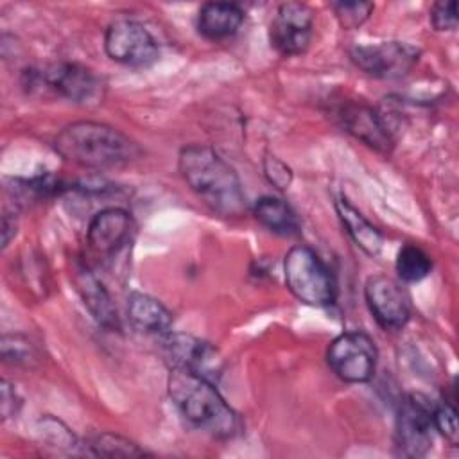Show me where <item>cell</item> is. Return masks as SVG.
Listing matches in <instances>:
<instances>
[{
  "instance_id": "24",
  "label": "cell",
  "mask_w": 459,
  "mask_h": 459,
  "mask_svg": "<svg viewBox=\"0 0 459 459\" xmlns=\"http://www.w3.org/2000/svg\"><path fill=\"white\" fill-rule=\"evenodd\" d=\"M2 357L5 362L16 366H30L38 360V351L30 341L22 335H4Z\"/></svg>"
},
{
  "instance_id": "18",
  "label": "cell",
  "mask_w": 459,
  "mask_h": 459,
  "mask_svg": "<svg viewBox=\"0 0 459 459\" xmlns=\"http://www.w3.org/2000/svg\"><path fill=\"white\" fill-rule=\"evenodd\" d=\"M335 212L357 247L369 256H377L382 251L384 235L346 197L335 201Z\"/></svg>"
},
{
  "instance_id": "20",
  "label": "cell",
  "mask_w": 459,
  "mask_h": 459,
  "mask_svg": "<svg viewBox=\"0 0 459 459\" xmlns=\"http://www.w3.org/2000/svg\"><path fill=\"white\" fill-rule=\"evenodd\" d=\"M398 276L407 283H416L427 278L432 271L430 256L414 244H405L400 247L394 262Z\"/></svg>"
},
{
  "instance_id": "21",
  "label": "cell",
  "mask_w": 459,
  "mask_h": 459,
  "mask_svg": "<svg viewBox=\"0 0 459 459\" xmlns=\"http://www.w3.org/2000/svg\"><path fill=\"white\" fill-rule=\"evenodd\" d=\"M90 450L93 455H104V457H142L147 455L143 448H140L136 443L129 441L127 437H122L118 434L102 432L95 436L90 441Z\"/></svg>"
},
{
  "instance_id": "1",
  "label": "cell",
  "mask_w": 459,
  "mask_h": 459,
  "mask_svg": "<svg viewBox=\"0 0 459 459\" xmlns=\"http://www.w3.org/2000/svg\"><path fill=\"white\" fill-rule=\"evenodd\" d=\"M178 169L190 190L213 212L238 217L246 212V195L235 169L212 147L192 143L181 149Z\"/></svg>"
},
{
  "instance_id": "7",
  "label": "cell",
  "mask_w": 459,
  "mask_h": 459,
  "mask_svg": "<svg viewBox=\"0 0 459 459\" xmlns=\"http://www.w3.org/2000/svg\"><path fill=\"white\" fill-rule=\"evenodd\" d=\"M377 357L375 341L364 332H344L326 350V362L332 371L350 384L368 382L375 375Z\"/></svg>"
},
{
  "instance_id": "16",
  "label": "cell",
  "mask_w": 459,
  "mask_h": 459,
  "mask_svg": "<svg viewBox=\"0 0 459 459\" xmlns=\"http://www.w3.org/2000/svg\"><path fill=\"white\" fill-rule=\"evenodd\" d=\"M127 319L142 333L163 335L170 332L172 314L156 298L143 292H131L127 298Z\"/></svg>"
},
{
  "instance_id": "17",
  "label": "cell",
  "mask_w": 459,
  "mask_h": 459,
  "mask_svg": "<svg viewBox=\"0 0 459 459\" xmlns=\"http://www.w3.org/2000/svg\"><path fill=\"white\" fill-rule=\"evenodd\" d=\"M244 11L231 2H208L197 13V30L208 39H224L238 30Z\"/></svg>"
},
{
  "instance_id": "3",
  "label": "cell",
  "mask_w": 459,
  "mask_h": 459,
  "mask_svg": "<svg viewBox=\"0 0 459 459\" xmlns=\"http://www.w3.org/2000/svg\"><path fill=\"white\" fill-rule=\"evenodd\" d=\"M169 394L186 421L212 437L231 439L242 430L238 414L226 403L212 380L170 369Z\"/></svg>"
},
{
  "instance_id": "2",
  "label": "cell",
  "mask_w": 459,
  "mask_h": 459,
  "mask_svg": "<svg viewBox=\"0 0 459 459\" xmlns=\"http://www.w3.org/2000/svg\"><path fill=\"white\" fill-rule=\"evenodd\" d=\"M54 147L66 161L88 169H117L140 156V147L129 136L108 124L90 120L63 127Z\"/></svg>"
},
{
  "instance_id": "13",
  "label": "cell",
  "mask_w": 459,
  "mask_h": 459,
  "mask_svg": "<svg viewBox=\"0 0 459 459\" xmlns=\"http://www.w3.org/2000/svg\"><path fill=\"white\" fill-rule=\"evenodd\" d=\"M368 308L385 330H400L411 317V303L403 289L389 276H369L364 285Z\"/></svg>"
},
{
  "instance_id": "6",
  "label": "cell",
  "mask_w": 459,
  "mask_h": 459,
  "mask_svg": "<svg viewBox=\"0 0 459 459\" xmlns=\"http://www.w3.org/2000/svg\"><path fill=\"white\" fill-rule=\"evenodd\" d=\"M158 348L170 369L186 371L212 382H219L224 371L221 351L208 341L188 333L167 332L158 335Z\"/></svg>"
},
{
  "instance_id": "25",
  "label": "cell",
  "mask_w": 459,
  "mask_h": 459,
  "mask_svg": "<svg viewBox=\"0 0 459 459\" xmlns=\"http://www.w3.org/2000/svg\"><path fill=\"white\" fill-rule=\"evenodd\" d=\"M432 421H434V429L439 430L452 445L457 443V411L455 405L443 400V402H436L434 403V412H432Z\"/></svg>"
},
{
  "instance_id": "23",
  "label": "cell",
  "mask_w": 459,
  "mask_h": 459,
  "mask_svg": "<svg viewBox=\"0 0 459 459\" xmlns=\"http://www.w3.org/2000/svg\"><path fill=\"white\" fill-rule=\"evenodd\" d=\"M332 9L342 29L353 30L359 29L373 13L375 5L371 2H333Z\"/></svg>"
},
{
  "instance_id": "22",
  "label": "cell",
  "mask_w": 459,
  "mask_h": 459,
  "mask_svg": "<svg viewBox=\"0 0 459 459\" xmlns=\"http://www.w3.org/2000/svg\"><path fill=\"white\" fill-rule=\"evenodd\" d=\"M39 429L38 432L41 434V439L48 445V446H54V448H59V450H65L66 454H75L77 450V437L72 434V430L61 423L59 420L52 418V416H43L39 421H38Z\"/></svg>"
},
{
  "instance_id": "4",
  "label": "cell",
  "mask_w": 459,
  "mask_h": 459,
  "mask_svg": "<svg viewBox=\"0 0 459 459\" xmlns=\"http://www.w3.org/2000/svg\"><path fill=\"white\" fill-rule=\"evenodd\" d=\"M287 289L296 299L310 307H328L335 303L337 285L333 274L317 253L308 246H294L283 258Z\"/></svg>"
},
{
  "instance_id": "9",
  "label": "cell",
  "mask_w": 459,
  "mask_h": 459,
  "mask_svg": "<svg viewBox=\"0 0 459 459\" xmlns=\"http://www.w3.org/2000/svg\"><path fill=\"white\" fill-rule=\"evenodd\" d=\"M106 54L126 66L143 68L160 56V47L151 30L134 20H117L109 23L104 34Z\"/></svg>"
},
{
  "instance_id": "5",
  "label": "cell",
  "mask_w": 459,
  "mask_h": 459,
  "mask_svg": "<svg viewBox=\"0 0 459 459\" xmlns=\"http://www.w3.org/2000/svg\"><path fill=\"white\" fill-rule=\"evenodd\" d=\"M29 90L52 91L74 104L93 106L104 99L106 84L95 70L79 63H54L43 68H30L25 72Z\"/></svg>"
},
{
  "instance_id": "26",
  "label": "cell",
  "mask_w": 459,
  "mask_h": 459,
  "mask_svg": "<svg viewBox=\"0 0 459 459\" xmlns=\"http://www.w3.org/2000/svg\"><path fill=\"white\" fill-rule=\"evenodd\" d=\"M430 22L436 30H454L457 27L455 2H436L430 7Z\"/></svg>"
},
{
  "instance_id": "19",
  "label": "cell",
  "mask_w": 459,
  "mask_h": 459,
  "mask_svg": "<svg viewBox=\"0 0 459 459\" xmlns=\"http://www.w3.org/2000/svg\"><path fill=\"white\" fill-rule=\"evenodd\" d=\"M255 219L267 228L269 231L281 235V237H292L299 233V219L296 212L280 197L264 195L255 203L253 208Z\"/></svg>"
},
{
  "instance_id": "29",
  "label": "cell",
  "mask_w": 459,
  "mask_h": 459,
  "mask_svg": "<svg viewBox=\"0 0 459 459\" xmlns=\"http://www.w3.org/2000/svg\"><path fill=\"white\" fill-rule=\"evenodd\" d=\"M13 235H16V221L11 219L9 213H5L2 219V246L4 247L9 246V240Z\"/></svg>"
},
{
  "instance_id": "28",
  "label": "cell",
  "mask_w": 459,
  "mask_h": 459,
  "mask_svg": "<svg viewBox=\"0 0 459 459\" xmlns=\"http://www.w3.org/2000/svg\"><path fill=\"white\" fill-rule=\"evenodd\" d=\"M2 418L7 420L14 414H18V409L22 405V400L18 398L14 387L7 382V380H2Z\"/></svg>"
},
{
  "instance_id": "15",
  "label": "cell",
  "mask_w": 459,
  "mask_h": 459,
  "mask_svg": "<svg viewBox=\"0 0 459 459\" xmlns=\"http://www.w3.org/2000/svg\"><path fill=\"white\" fill-rule=\"evenodd\" d=\"M75 283H77V290H79L86 308L93 316V319L108 330H118L120 325H118V314H117L115 303H113L109 292L106 290V287L102 285V281L90 269V265L84 264L77 269Z\"/></svg>"
},
{
  "instance_id": "8",
  "label": "cell",
  "mask_w": 459,
  "mask_h": 459,
  "mask_svg": "<svg viewBox=\"0 0 459 459\" xmlns=\"http://www.w3.org/2000/svg\"><path fill=\"white\" fill-rule=\"evenodd\" d=\"M434 403L421 393H412L400 402L394 439L402 455L421 457L432 446Z\"/></svg>"
},
{
  "instance_id": "10",
  "label": "cell",
  "mask_w": 459,
  "mask_h": 459,
  "mask_svg": "<svg viewBox=\"0 0 459 459\" xmlns=\"http://www.w3.org/2000/svg\"><path fill=\"white\" fill-rule=\"evenodd\" d=\"M420 56L421 50L405 41L359 45L350 50L351 61L377 79H400L407 75L420 61Z\"/></svg>"
},
{
  "instance_id": "12",
  "label": "cell",
  "mask_w": 459,
  "mask_h": 459,
  "mask_svg": "<svg viewBox=\"0 0 459 459\" xmlns=\"http://www.w3.org/2000/svg\"><path fill=\"white\" fill-rule=\"evenodd\" d=\"M131 233L133 219L126 210L117 206L100 210L91 217L86 231L90 256L97 262L113 258L131 240Z\"/></svg>"
},
{
  "instance_id": "27",
  "label": "cell",
  "mask_w": 459,
  "mask_h": 459,
  "mask_svg": "<svg viewBox=\"0 0 459 459\" xmlns=\"http://www.w3.org/2000/svg\"><path fill=\"white\" fill-rule=\"evenodd\" d=\"M264 172H265L267 179H269L276 188H281V190L289 188V185H290V181H292V172H290V169H289L283 161H280L278 158H274V156H267V158H265V161H264Z\"/></svg>"
},
{
  "instance_id": "14",
  "label": "cell",
  "mask_w": 459,
  "mask_h": 459,
  "mask_svg": "<svg viewBox=\"0 0 459 459\" xmlns=\"http://www.w3.org/2000/svg\"><path fill=\"white\" fill-rule=\"evenodd\" d=\"M337 120L346 133L378 152H391L394 142L380 113L362 102H344L337 108Z\"/></svg>"
},
{
  "instance_id": "11",
  "label": "cell",
  "mask_w": 459,
  "mask_h": 459,
  "mask_svg": "<svg viewBox=\"0 0 459 459\" xmlns=\"http://www.w3.org/2000/svg\"><path fill=\"white\" fill-rule=\"evenodd\" d=\"M314 11L301 2H285L276 9L269 25L271 47L285 56L303 54L312 39Z\"/></svg>"
}]
</instances>
